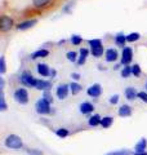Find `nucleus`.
<instances>
[{
    "mask_svg": "<svg viewBox=\"0 0 147 155\" xmlns=\"http://www.w3.org/2000/svg\"><path fill=\"white\" fill-rule=\"evenodd\" d=\"M4 143H5V146L8 149H12V150H19V149L23 147L22 138L19 137V136H17V134H9V136H7Z\"/></svg>",
    "mask_w": 147,
    "mask_h": 155,
    "instance_id": "f257e3e1",
    "label": "nucleus"
},
{
    "mask_svg": "<svg viewBox=\"0 0 147 155\" xmlns=\"http://www.w3.org/2000/svg\"><path fill=\"white\" fill-rule=\"evenodd\" d=\"M14 26V22H13V18H11L7 14H3L0 17V31L3 34H5L8 31H11Z\"/></svg>",
    "mask_w": 147,
    "mask_h": 155,
    "instance_id": "f03ea898",
    "label": "nucleus"
},
{
    "mask_svg": "<svg viewBox=\"0 0 147 155\" xmlns=\"http://www.w3.org/2000/svg\"><path fill=\"white\" fill-rule=\"evenodd\" d=\"M21 83L24 87H30V88H35L36 79L34 78V75L30 71H23L21 74Z\"/></svg>",
    "mask_w": 147,
    "mask_h": 155,
    "instance_id": "7ed1b4c3",
    "label": "nucleus"
},
{
    "mask_svg": "<svg viewBox=\"0 0 147 155\" xmlns=\"http://www.w3.org/2000/svg\"><path fill=\"white\" fill-rule=\"evenodd\" d=\"M13 97H14V100L21 105H26L28 102V92L24 88H18L16 92H14Z\"/></svg>",
    "mask_w": 147,
    "mask_h": 155,
    "instance_id": "20e7f679",
    "label": "nucleus"
},
{
    "mask_svg": "<svg viewBox=\"0 0 147 155\" xmlns=\"http://www.w3.org/2000/svg\"><path fill=\"white\" fill-rule=\"evenodd\" d=\"M35 109H36V113L41 114V115L49 114V113H51V102H48V101L44 100V98H40L36 102Z\"/></svg>",
    "mask_w": 147,
    "mask_h": 155,
    "instance_id": "39448f33",
    "label": "nucleus"
},
{
    "mask_svg": "<svg viewBox=\"0 0 147 155\" xmlns=\"http://www.w3.org/2000/svg\"><path fill=\"white\" fill-rule=\"evenodd\" d=\"M132 60H133V51H132V48L125 47L121 53V65L128 66L132 62Z\"/></svg>",
    "mask_w": 147,
    "mask_h": 155,
    "instance_id": "423d86ee",
    "label": "nucleus"
},
{
    "mask_svg": "<svg viewBox=\"0 0 147 155\" xmlns=\"http://www.w3.org/2000/svg\"><path fill=\"white\" fill-rule=\"evenodd\" d=\"M54 0H32V5L38 11H44L53 5Z\"/></svg>",
    "mask_w": 147,
    "mask_h": 155,
    "instance_id": "0eeeda50",
    "label": "nucleus"
},
{
    "mask_svg": "<svg viewBox=\"0 0 147 155\" xmlns=\"http://www.w3.org/2000/svg\"><path fill=\"white\" fill-rule=\"evenodd\" d=\"M38 23V19L36 18H32V19H27V21H23V22H19L18 25L16 26V28L18 31H23V30H27V28H31L34 27Z\"/></svg>",
    "mask_w": 147,
    "mask_h": 155,
    "instance_id": "6e6552de",
    "label": "nucleus"
},
{
    "mask_svg": "<svg viewBox=\"0 0 147 155\" xmlns=\"http://www.w3.org/2000/svg\"><path fill=\"white\" fill-rule=\"evenodd\" d=\"M87 93H88V96L93 97V98H97V97H100V96H101V93H102L101 84H98V83L92 84V85L89 87V88L87 89Z\"/></svg>",
    "mask_w": 147,
    "mask_h": 155,
    "instance_id": "1a4fd4ad",
    "label": "nucleus"
},
{
    "mask_svg": "<svg viewBox=\"0 0 147 155\" xmlns=\"http://www.w3.org/2000/svg\"><path fill=\"white\" fill-rule=\"evenodd\" d=\"M68 91H70V85L67 84H60L58 85V88L56 91V94L60 100H65L66 97L68 96Z\"/></svg>",
    "mask_w": 147,
    "mask_h": 155,
    "instance_id": "9d476101",
    "label": "nucleus"
},
{
    "mask_svg": "<svg viewBox=\"0 0 147 155\" xmlns=\"http://www.w3.org/2000/svg\"><path fill=\"white\" fill-rule=\"evenodd\" d=\"M35 88L39 91H44L47 92L52 88V81L49 80H44V79H36V84H35Z\"/></svg>",
    "mask_w": 147,
    "mask_h": 155,
    "instance_id": "9b49d317",
    "label": "nucleus"
},
{
    "mask_svg": "<svg viewBox=\"0 0 147 155\" xmlns=\"http://www.w3.org/2000/svg\"><path fill=\"white\" fill-rule=\"evenodd\" d=\"M105 57H106V61L107 62H115L117 60V57H119V54H117V51L116 49H114V48H110V49L106 51Z\"/></svg>",
    "mask_w": 147,
    "mask_h": 155,
    "instance_id": "f8f14e48",
    "label": "nucleus"
},
{
    "mask_svg": "<svg viewBox=\"0 0 147 155\" xmlns=\"http://www.w3.org/2000/svg\"><path fill=\"white\" fill-rule=\"evenodd\" d=\"M51 69L47 64H38V72L40 74L41 76L47 78V76H51Z\"/></svg>",
    "mask_w": 147,
    "mask_h": 155,
    "instance_id": "ddd939ff",
    "label": "nucleus"
},
{
    "mask_svg": "<svg viewBox=\"0 0 147 155\" xmlns=\"http://www.w3.org/2000/svg\"><path fill=\"white\" fill-rule=\"evenodd\" d=\"M117 114L121 118H126V116H130L132 115V107L129 105H122L120 106V109L117 110Z\"/></svg>",
    "mask_w": 147,
    "mask_h": 155,
    "instance_id": "4468645a",
    "label": "nucleus"
},
{
    "mask_svg": "<svg viewBox=\"0 0 147 155\" xmlns=\"http://www.w3.org/2000/svg\"><path fill=\"white\" fill-rule=\"evenodd\" d=\"M79 109H80L81 114H90V113H93V110H94V106H93L90 102H83L79 106Z\"/></svg>",
    "mask_w": 147,
    "mask_h": 155,
    "instance_id": "2eb2a0df",
    "label": "nucleus"
},
{
    "mask_svg": "<svg viewBox=\"0 0 147 155\" xmlns=\"http://www.w3.org/2000/svg\"><path fill=\"white\" fill-rule=\"evenodd\" d=\"M146 147H147V140L141 138L134 146V153H143V151H146Z\"/></svg>",
    "mask_w": 147,
    "mask_h": 155,
    "instance_id": "dca6fc26",
    "label": "nucleus"
},
{
    "mask_svg": "<svg viewBox=\"0 0 147 155\" xmlns=\"http://www.w3.org/2000/svg\"><path fill=\"white\" fill-rule=\"evenodd\" d=\"M88 54H89V51H88L87 48H81V49H80V56H79V58H77V65H79V66L84 65L85 61H87Z\"/></svg>",
    "mask_w": 147,
    "mask_h": 155,
    "instance_id": "f3484780",
    "label": "nucleus"
},
{
    "mask_svg": "<svg viewBox=\"0 0 147 155\" xmlns=\"http://www.w3.org/2000/svg\"><path fill=\"white\" fill-rule=\"evenodd\" d=\"M125 43H126V35H124V34H117V35L115 36V44L119 45V47H122L125 48Z\"/></svg>",
    "mask_w": 147,
    "mask_h": 155,
    "instance_id": "a211bd4d",
    "label": "nucleus"
},
{
    "mask_svg": "<svg viewBox=\"0 0 147 155\" xmlns=\"http://www.w3.org/2000/svg\"><path fill=\"white\" fill-rule=\"evenodd\" d=\"M49 54V51L48 49H39L36 52H34L31 54V60H36V58H43V57H47Z\"/></svg>",
    "mask_w": 147,
    "mask_h": 155,
    "instance_id": "6ab92c4d",
    "label": "nucleus"
},
{
    "mask_svg": "<svg viewBox=\"0 0 147 155\" xmlns=\"http://www.w3.org/2000/svg\"><path fill=\"white\" fill-rule=\"evenodd\" d=\"M101 120L102 118L98 114H94L93 116H90L89 120H88V123H89L90 127H97V125H101Z\"/></svg>",
    "mask_w": 147,
    "mask_h": 155,
    "instance_id": "aec40b11",
    "label": "nucleus"
},
{
    "mask_svg": "<svg viewBox=\"0 0 147 155\" xmlns=\"http://www.w3.org/2000/svg\"><path fill=\"white\" fill-rule=\"evenodd\" d=\"M125 97L128 100H136L137 97H138V93L136 92V89L134 88H132V87H128V88L125 89Z\"/></svg>",
    "mask_w": 147,
    "mask_h": 155,
    "instance_id": "412c9836",
    "label": "nucleus"
},
{
    "mask_svg": "<svg viewBox=\"0 0 147 155\" xmlns=\"http://www.w3.org/2000/svg\"><path fill=\"white\" fill-rule=\"evenodd\" d=\"M112 123H114V118H112V116H103L101 120V125L103 128H110Z\"/></svg>",
    "mask_w": 147,
    "mask_h": 155,
    "instance_id": "4be33fe9",
    "label": "nucleus"
},
{
    "mask_svg": "<svg viewBox=\"0 0 147 155\" xmlns=\"http://www.w3.org/2000/svg\"><path fill=\"white\" fill-rule=\"evenodd\" d=\"M88 43H89L90 49H94V48L103 47V45H102V40H101V39H92V40H89Z\"/></svg>",
    "mask_w": 147,
    "mask_h": 155,
    "instance_id": "5701e85b",
    "label": "nucleus"
},
{
    "mask_svg": "<svg viewBox=\"0 0 147 155\" xmlns=\"http://www.w3.org/2000/svg\"><path fill=\"white\" fill-rule=\"evenodd\" d=\"M139 38H141L139 32H130L129 35H126V41H128V43H133V41L138 40Z\"/></svg>",
    "mask_w": 147,
    "mask_h": 155,
    "instance_id": "b1692460",
    "label": "nucleus"
},
{
    "mask_svg": "<svg viewBox=\"0 0 147 155\" xmlns=\"http://www.w3.org/2000/svg\"><path fill=\"white\" fill-rule=\"evenodd\" d=\"M81 89L83 88H81V85L79 83H71L70 84V91L72 92V94H77Z\"/></svg>",
    "mask_w": 147,
    "mask_h": 155,
    "instance_id": "393cba45",
    "label": "nucleus"
},
{
    "mask_svg": "<svg viewBox=\"0 0 147 155\" xmlns=\"http://www.w3.org/2000/svg\"><path fill=\"white\" fill-rule=\"evenodd\" d=\"M56 134L58 136V137H61V138H65V137H67V136L70 134V132H68L66 128H58L56 130Z\"/></svg>",
    "mask_w": 147,
    "mask_h": 155,
    "instance_id": "a878e982",
    "label": "nucleus"
},
{
    "mask_svg": "<svg viewBox=\"0 0 147 155\" xmlns=\"http://www.w3.org/2000/svg\"><path fill=\"white\" fill-rule=\"evenodd\" d=\"M142 71H141V66L138 64H134L133 66H132V75L134 76H141Z\"/></svg>",
    "mask_w": 147,
    "mask_h": 155,
    "instance_id": "bb28decb",
    "label": "nucleus"
},
{
    "mask_svg": "<svg viewBox=\"0 0 147 155\" xmlns=\"http://www.w3.org/2000/svg\"><path fill=\"white\" fill-rule=\"evenodd\" d=\"M103 47H100V48H94V49H90V53L93 54V57H101L103 54Z\"/></svg>",
    "mask_w": 147,
    "mask_h": 155,
    "instance_id": "cd10ccee",
    "label": "nucleus"
},
{
    "mask_svg": "<svg viewBox=\"0 0 147 155\" xmlns=\"http://www.w3.org/2000/svg\"><path fill=\"white\" fill-rule=\"evenodd\" d=\"M132 75V66H124V69L121 70V76L122 78H129Z\"/></svg>",
    "mask_w": 147,
    "mask_h": 155,
    "instance_id": "c85d7f7f",
    "label": "nucleus"
},
{
    "mask_svg": "<svg viewBox=\"0 0 147 155\" xmlns=\"http://www.w3.org/2000/svg\"><path fill=\"white\" fill-rule=\"evenodd\" d=\"M66 57H67V60L68 61H71V62H77V53L76 52H67V54H66Z\"/></svg>",
    "mask_w": 147,
    "mask_h": 155,
    "instance_id": "c756f323",
    "label": "nucleus"
},
{
    "mask_svg": "<svg viewBox=\"0 0 147 155\" xmlns=\"http://www.w3.org/2000/svg\"><path fill=\"white\" fill-rule=\"evenodd\" d=\"M83 41V38L80 35H72L71 36V43L74 45H80Z\"/></svg>",
    "mask_w": 147,
    "mask_h": 155,
    "instance_id": "7c9ffc66",
    "label": "nucleus"
},
{
    "mask_svg": "<svg viewBox=\"0 0 147 155\" xmlns=\"http://www.w3.org/2000/svg\"><path fill=\"white\" fill-rule=\"evenodd\" d=\"M5 70H7L5 58H4V56H2V58H0V72H2V75L5 74Z\"/></svg>",
    "mask_w": 147,
    "mask_h": 155,
    "instance_id": "2f4dec72",
    "label": "nucleus"
},
{
    "mask_svg": "<svg viewBox=\"0 0 147 155\" xmlns=\"http://www.w3.org/2000/svg\"><path fill=\"white\" fill-rule=\"evenodd\" d=\"M107 155H133V153H130L129 150H119V151H112Z\"/></svg>",
    "mask_w": 147,
    "mask_h": 155,
    "instance_id": "473e14b6",
    "label": "nucleus"
},
{
    "mask_svg": "<svg viewBox=\"0 0 147 155\" xmlns=\"http://www.w3.org/2000/svg\"><path fill=\"white\" fill-rule=\"evenodd\" d=\"M0 104H2V106H0L2 111H5L7 110V104H5V98H4V92L3 91H2V97H0Z\"/></svg>",
    "mask_w": 147,
    "mask_h": 155,
    "instance_id": "72a5a7b5",
    "label": "nucleus"
},
{
    "mask_svg": "<svg viewBox=\"0 0 147 155\" xmlns=\"http://www.w3.org/2000/svg\"><path fill=\"white\" fill-rule=\"evenodd\" d=\"M43 98L44 100H47L48 102H53V97H52V94H51V92L49 91H47V92H44V94H43Z\"/></svg>",
    "mask_w": 147,
    "mask_h": 155,
    "instance_id": "f704fd0d",
    "label": "nucleus"
},
{
    "mask_svg": "<svg viewBox=\"0 0 147 155\" xmlns=\"http://www.w3.org/2000/svg\"><path fill=\"white\" fill-rule=\"evenodd\" d=\"M138 98L147 104V92H138Z\"/></svg>",
    "mask_w": 147,
    "mask_h": 155,
    "instance_id": "c9c22d12",
    "label": "nucleus"
},
{
    "mask_svg": "<svg viewBox=\"0 0 147 155\" xmlns=\"http://www.w3.org/2000/svg\"><path fill=\"white\" fill-rule=\"evenodd\" d=\"M27 153L28 155H44L41 150H38V149H30Z\"/></svg>",
    "mask_w": 147,
    "mask_h": 155,
    "instance_id": "e433bc0d",
    "label": "nucleus"
},
{
    "mask_svg": "<svg viewBox=\"0 0 147 155\" xmlns=\"http://www.w3.org/2000/svg\"><path fill=\"white\" fill-rule=\"evenodd\" d=\"M74 4H75V3H74V2H71V3H68V4H67V5H66L65 8H63V9H62V11H63V12H65V13H70V12H71V11H70V8H71V7L74 8Z\"/></svg>",
    "mask_w": 147,
    "mask_h": 155,
    "instance_id": "4c0bfd02",
    "label": "nucleus"
},
{
    "mask_svg": "<svg viewBox=\"0 0 147 155\" xmlns=\"http://www.w3.org/2000/svg\"><path fill=\"white\" fill-rule=\"evenodd\" d=\"M117 101H119V96H117V94H115V96H112L111 98H110V104L115 105V104H117Z\"/></svg>",
    "mask_w": 147,
    "mask_h": 155,
    "instance_id": "58836bf2",
    "label": "nucleus"
},
{
    "mask_svg": "<svg viewBox=\"0 0 147 155\" xmlns=\"http://www.w3.org/2000/svg\"><path fill=\"white\" fill-rule=\"evenodd\" d=\"M71 78H72V79H75V80H79L80 79V74H79V72H72Z\"/></svg>",
    "mask_w": 147,
    "mask_h": 155,
    "instance_id": "ea45409f",
    "label": "nucleus"
},
{
    "mask_svg": "<svg viewBox=\"0 0 147 155\" xmlns=\"http://www.w3.org/2000/svg\"><path fill=\"white\" fill-rule=\"evenodd\" d=\"M133 155H147V151H143V153H133Z\"/></svg>",
    "mask_w": 147,
    "mask_h": 155,
    "instance_id": "a19ab883",
    "label": "nucleus"
},
{
    "mask_svg": "<svg viewBox=\"0 0 147 155\" xmlns=\"http://www.w3.org/2000/svg\"><path fill=\"white\" fill-rule=\"evenodd\" d=\"M146 91H147V83H146Z\"/></svg>",
    "mask_w": 147,
    "mask_h": 155,
    "instance_id": "79ce46f5",
    "label": "nucleus"
}]
</instances>
